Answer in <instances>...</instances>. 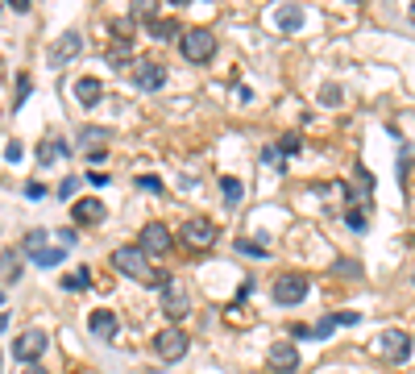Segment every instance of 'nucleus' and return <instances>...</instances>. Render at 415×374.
<instances>
[{"instance_id":"1","label":"nucleus","mask_w":415,"mask_h":374,"mask_svg":"<svg viewBox=\"0 0 415 374\" xmlns=\"http://www.w3.org/2000/svg\"><path fill=\"white\" fill-rule=\"evenodd\" d=\"M112 266H117L121 274H129V279H137V283H146V287H167V274L154 271V266H149V258L137 246L112 249Z\"/></svg>"},{"instance_id":"2","label":"nucleus","mask_w":415,"mask_h":374,"mask_svg":"<svg viewBox=\"0 0 415 374\" xmlns=\"http://www.w3.org/2000/svg\"><path fill=\"white\" fill-rule=\"evenodd\" d=\"M308 274H299V271H287V274H278L274 279V287H270V296H274V303L278 308H295V303H303L308 299Z\"/></svg>"},{"instance_id":"3","label":"nucleus","mask_w":415,"mask_h":374,"mask_svg":"<svg viewBox=\"0 0 415 374\" xmlns=\"http://www.w3.org/2000/svg\"><path fill=\"white\" fill-rule=\"evenodd\" d=\"M179 50H183L187 63H212V54H216V33L196 25V29H187V33L179 38Z\"/></svg>"},{"instance_id":"4","label":"nucleus","mask_w":415,"mask_h":374,"mask_svg":"<svg viewBox=\"0 0 415 374\" xmlns=\"http://www.w3.org/2000/svg\"><path fill=\"white\" fill-rule=\"evenodd\" d=\"M129 79L142 92H158V88H167V67L154 58H137V63H129Z\"/></svg>"},{"instance_id":"5","label":"nucleus","mask_w":415,"mask_h":374,"mask_svg":"<svg viewBox=\"0 0 415 374\" xmlns=\"http://www.w3.org/2000/svg\"><path fill=\"white\" fill-rule=\"evenodd\" d=\"M187 346H191V341H187L183 328H162V333L154 337V353H158L162 362H179V358L187 353Z\"/></svg>"},{"instance_id":"6","label":"nucleus","mask_w":415,"mask_h":374,"mask_svg":"<svg viewBox=\"0 0 415 374\" xmlns=\"http://www.w3.org/2000/svg\"><path fill=\"white\" fill-rule=\"evenodd\" d=\"M162 312H167L171 321H183V316L191 312V291H187L183 283L167 279V287H162Z\"/></svg>"},{"instance_id":"7","label":"nucleus","mask_w":415,"mask_h":374,"mask_svg":"<svg viewBox=\"0 0 415 374\" xmlns=\"http://www.w3.org/2000/svg\"><path fill=\"white\" fill-rule=\"evenodd\" d=\"M137 249H142L146 258H162V254L171 249V233H167V224H162V221H149L146 229H142V241H137Z\"/></svg>"},{"instance_id":"8","label":"nucleus","mask_w":415,"mask_h":374,"mask_svg":"<svg viewBox=\"0 0 415 374\" xmlns=\"http://www.w3.org/2000/svg\"><path fill=\"white\" fill-rule=\"evenodd\" d=\"M266 366L274 374H295L299 370V349H295L291 341H274V346L266 349Z\"/></svg>"},{"instance_id":"9","label":"nucleus","mask_w":415,"mask_h":374,"mask_svg":"<svg viewBox=\"0 0 415 374\" xmlns=\"http://www.w3.org/2000/svg\"><path fill=\"white\" fill-rule=\"evenodd\" d=\"M46 346H50L46 333H42V328H29V333H21V337L13 341V353H17L21 362H29V366H33V362L46 353Z\"/></svg>"},{"instance_id":"10","label":"nucleus","mask_w":415,"mask_h":374,"mask_svg":"<svg viewBox=\"0 0 415 374\" xmlns=\"http://www.w3.org/2000/svg\"><path fill=\"white\" fill-rule=\"evenodd\" d=\"M183 241L191 249H208L216 241V221H208V217H191V221L183 224Z\"/></svg>"},{"instance_id":"11","label":"nucleus","mask_w":415,"mask_h":374,"mask_svg":"<svg viewBox=\"0 0 415 374\" xmlns=\"http://www.w3.org/2000/svg\"><path fill=\"white\" fill-rule=\"evenodd\" d=\"M79 50H83V38H79L75 29H71V33H63V38L50 46V67H54V71H63L71 58H79Z\"/></svg>"},{"instance_id":"12","label":"nucleus","mask_w":415,"mask_h":374,"mask_svg":"<svg viewBox=\"0 0 415 374\" xmlns=\"http://www.w3.org/2000/svg\"><path fill=\"white\" fill-rule=\"evenodd\" d=\"M378 353H387L394 362H407V358H411V337H407L403 328H387V333L378 337Z\"/></svg>"},{"instance_id":"13","label":"nucleus","mask_w":415,"mask_h":374,"mask_svg":"<svg viewBox=\"0 0 415 374\" xmlns=\"http://www.w3.org/2000/svg\"><path fill=\"white\" fill-rule=\"evenodd\" d=\"M71 217H75V224H100L104 217H108V208L100 204V199H75L71 204Z\"/></svg>"},{"instance_id":"14","label":"nucleus","mask_w":415,"mask_h":374,"mask_svg":"<svg viewBox=\"0 0 415 374\" xmlns=\"http://www.w3.org/2000/svg\"><path fill=\"white\" fill-rule=\"evenodd\" d=\"M88 328H92L96 337H104V341H117V333H121V324H117V316H112L108 308H96V312L88 316Z\"/></svg>"},{"instance_id":"15","label":"nucleus","mask_w":415,"mask_h":374,"mask_svg":"<svg viewBox=\"0 0 415 374\" xmlns=\"http://www.w3.org/2000/svg\"><path fill=\"white\" fill-rule=\"evenodd\" d=\"M21 274H25L21 249H0V279H4V283H21Z\"/></svg>"},{"instance_id":"16","label":"nucleus","mask_w":415,"mask_h":374,"mask_svg":"<svg viewBox=\"0 0 415 374\" xmlns=\"http://www.w3.org/2000/svg\"><path fill=\"white\" fill-rule=\"evenodd\" d=\"M100 96H104V83H100L96 75H83V79L75 83V100H79V104L92 108V104H100Z\"/></svg>"},{"instance_id":"17","label":"nucleus","mask_w":415,"mask_h":374,"mask_svg":"<svg viewBox=\"0 0 415 374\" xmlns=\"http://www.w3.org/2000/svg\"><path fill=\"white\" fill-rule=\"evenodd\" d=\"M274 25H278L283 33L303 29V9H299V4H283V9H274Z\"/></svg>"},{"instance_id":"18","label":"nucleus","mask_w":415,"mask_h":374,"mask_svg":"<svg viewBox=\"0 0 415 374\" xmlns=\"http://www.w3.org/2000/svg\"><path fill=\"white\" fill-rule=\"evenodd\" d=\"M67 154H71V142H67V137H46V142L38 146V162L50 167L54 158H67Z\"/></svg>"},{"instance_id":"19","label":"nucleus","mask_w":415,"mask_h":374,"mask_svg":"<svg viewBox=\"0 0 415 374\" xmlns=\"http://www.w3.org/2000/svg\"><path fill=\"white\" fill-rule=\"evenodd\" d=\"M146 29H149V38H154V42H174L179 21H174V17H158V13H154V17L146 21Z\"/></svg>"},{"instance_id":"20","label":"nucleus","mask_w":415,"mask_h":374,"mask_svg":"<svg viewBox=\"0 0 415 374\" xmlns=\"http://www.w3.org/2000/svg\"><path fill=\"white\" fill-rule=\"evenodd\" d=\"M220 192H224V199H228V208H237L241 196H245V183L241 179H233V175H224V179H220Z\"/></svg>"},{"instance_id":"21","label":"nucleus","mask_w":415,"mask_h":374,"mask_svg":"<svg viewBox=\"0 0 415 374\" xmlns=\"http://www.w3.org/2000/svg\"><path fill=\"white\" fill-rule=\"evenodd\" d=\"M83 287H92V271H88V266H79L75 274L63 279V291H83Z\"/></svg>"},{"instance_id":"22","label":"nucleus","mask_w":415,"mask_h":374,"mask_svg":"<svg viewBox=\"0 0 415 374\" xmlns=\"http://www.w3.org/2000/svg\"><path fill=\"white\" fill-rule=\"evenodd\" d=\"M79 137H83V146H88V150H100V146H104V137H112V133H108V129H96V125H88Z\"/></svg>"},{"instance_id":"23","label":"nucleus","mask_w":415,"mask_h":374,"mask_svg":"<svg viewBox=\"0 0 415 374\" xmlns=\"http://www.w3.org/2000/svg\"><path fill=\"white\" fill-rule=\"evenodd\" d=\"M46 237H50V233H46V229H33V233H25V254H42V249H46Z\"/></svg>"},{"instance_id":"24","label":"nucleus","mask_w":415,"mask_h":374,"mask_svg":"<svg viewBox=\"0 0 415 374\" xmlns=\"http://www.w3.org/2000/svg\"><path fill=\"white\" fill-rule=\"evenodd\" d=\"M332 328H337V312H328L324 321L312 324V341H324V337H332Z\"/></svg>"},{"instance_id":"25","label":"nucleus","mask_w":415,"mask_h":374,"mask_svg":"<svg viewBox=\"0 0 415 374\" xmlns=\"http://www.w3.org/2000/svg\"><path fill=\"white\" fill-rule=\"evenodd\" d=\"M63 258H67V249H63V246H54V249H42V254H33V262H38V266H58Z\"/></svg>"},{"instance_id":"26","label":"nucleus","mask_w":415,"mask_h":374,"mask_svg":"<svg viewBox=\"0 0 415 374\" xmlns=\"http://www.w3.org/2000/svg\"><path fill=\"white\" fill-rule=\"evenodd\" d=\"M274 150H278L283 158H287V154H299V150H303V137H299V133H287V137H283Z\"/></svg>"},{"instance_id":"27","label":"nucleus","mask_w":415,"mask_h":374,"mask_svg":"<svg viewBox=\"0 0 415 374\" xmlns=\"http://www.w3.org/2000/svg\"><path fill=\"white\" fill-rule=\"evenodd\" d=\"M75 192H79V179H75V175H67V179L58 183V196H63V199H71Z\"/></svg>"},{"instance_id":"28","label":"nucleus","mask_w":415,"mask_h":374,"mask_svg":"<svg viewBox=\"0 0 415 374\" xmlns=\"http://www.w3.org/2000/svg\"><path fill=\"white\" fill-rule=\"evenodd\" d=\"M54 237H58V246H63V249H75V241H79V233H75V229H58Z\"/></svg>"},{"instance_id":"29","label":"nucleus","mask_w":415,"mask_h":374,"mask_svg":"<svg viewBox=\"0 0 415 374\" xmlns=\"http://www.w3.org/2000/svg\"><path fill=\"white\" fill-rule=\"evenodd\" d=\"M25 100H29V75H17V104L13 108H21Z\"/></svg>"},{"instance_id":"30","label":"nucleus","mask_w":415,"mask_h":374,"mask_svg":"<svg viewBox=\"0 0 415 374\" xmlns=\"http://www.w3.org/2000/svg\"><path fill=\"white\" fill-rule=\"evenodd\" d=\"M237 249L249 254V258H266V246H258V241H237Z\"/></svg>"},{"instance_id":"31","label":"nucleus","mask_w":415,"mask_h":374,"mask_svg":"<svg viewBox=\"0 0 415 374\" xmlns=\"http://www.w3.org/2000/svg\"><path fill=\"white\" fill-rule=\"evenodd\" d=\"M262 162H266V167H283V154H278L274 146H266L262 150Z\"/></svg>"},{"instance_id":"32","label":"nucleus","mask_w":415,"mask_h":374,"mask_svg":"<svg viewBox=\"0 0 415 374\" xmlns=\"http://www.w3.org/2000/svg\"><path fill=\"white\" fill-rule=\"evenodd\" d=\"M337 271H341L345 279H357V262H349V258H341V262H337Z\"/></svg>"},{"instance_id":"33","label":"nucleus","mask_w":415,"mask_h":374,"mask_svg":"<svg viewBox=\"0 0 415 374\" xmlns=\"http://www.w3.org/2000/svg\"><path fill=\"white\" fill-rule=\"evenodd\" d=\"M25 196H29V199H42V196H46V187H42V183H33V179H29V183H25Z\"/></svg>"},{"instance_id":"34","label":"nucleus","mask_w":415,"mask_h":374,"mask_svg":"<svg viewBox=\"0 0 415 374\" xmlns=\"http://www.w3.org/2000/svg\"><path fill=\"white\" fill-rule=\"evenodd\" d=\"M137 187H142V192H162V183H158L154 175H146V179H137Z\"/></svg>"},{"instance_id":"35","label":"nucleus","mask_w":415,"mask_h":374,"mask_svg":"<svg viewBox=\"0 0 415 374\" xmlns=\"http://www.w3.org/2000/svg\"><path fill=\"white\" fill-rule=\"evenodd\" d=\"M362 316L357 312H337V328H345V324H357Z\"/></svg>"},{"instance_id":"36","label":"nucleus","mask_w":415,"mask_h":374,"mask_svg":"<svg viewBox=\"0 0 415 374\" xmlns=\"http://www.w3.org/2000/svg\"><path fill=\"white\" fill-rule=\"evenodd\" d=\"M4 154H9V162H21L25 150H21V142H9V150H4Z\"/></svg>"},{"instance_id":"37","label":"nucleus","mask_w":415,"mask_h":374,"mask_svg":"<svg viewBox=\"0 0 415 374\" xmlns=\"http://www.w3.org/2000/svg\"><path fill=\"white\" fill-rule=\"evenodd\" d=\"M320 100H324V104H337V100H341V88H324Z\"/></svg>"},{"instance_id":"38","label":"nucleus","mask_w":415,"mask_h":374,"mask_svg":"<svg viewBox=\"0 0 415 374\" xmlns=\"http://www.w3.org/2000/svg\"><path fill=\"white\" fill-rule=\"evenodd\" d=\"M349 229H357V233H362V229H366V217H362V212H349Z\"/></svg>"},{"instance_id":"39","label":"nucleus","mask_w":415,"mask_h":374,"mask_svg":"<svg viewBox=\"0 0 415 374\" xmlns=\"http://www.w3.org/2000/svg\"><path fill=\"white\" fill-rule=\"evenodd\" d=\"M88 183H96V187H104V183H108V175H104V171H88Z\"/></svg>"},{"instance_id":"40","label":"nucleus","mask_w":415,"mask_h":374,"mask_svg":"<svg viewBox=\"0 0 415 374\" xmlns=\"http://www.w3.org/2000/svg\"><path fill=\"white\" fill-rule=\"evenodd\" d=\"M4 328H9V312H0V333H4Z\"/></svg>"},{"instance_id":"41","label":"nucleus","mask_w":415,"mask_h":374,"mask_svg":"<svg viewBox=\"0 0 415 374\" xmlns=\"http://www.w3.org/2000/svg\"><path fill=\"white\" fill-rule=\"evenodd\" d=\"M25 374H46V370H42V366H38V362H33V366H29V370H25Z\"/></svg>"},{"instance_id":"42","label":"nucleus","mask_w":415,"mask_h":374,"mask_svg":"<svg viewBox=\"0 0 415 374\" xmlns=\"http://www.w3.org/2000/svg\"><path fill=\"white\" fill-rule=\"evenodd\" d=\"M0 303H4V287H0ZM0 312H4V308H0Z\"/></svg>"},{"instance_id":"43","label":"nucleus","mask_w":415,"mask_h":374,"mask_svg":"<svg viewBox=\"0 0 415 374\" xmlns=\"http://www.w3.org/2000/svg\"><path fill=\"white\" fill-rule=\"evenodd\" d=\"M411 13H415V9H411Z\"/></svg>"},{"instance_id":"44","label":"nucleus","mask_w":415,"mask_h":374,"mask_svg":"<svg viewBox=\"0 0 415 374\" xmlns=\"http://www.w3.org/2000/svg\"><path fill=\"white\" fill-rule=\"evenodd\" d=\"M411 279H415V274H411Z\"/></svg>"}]
</instances>
